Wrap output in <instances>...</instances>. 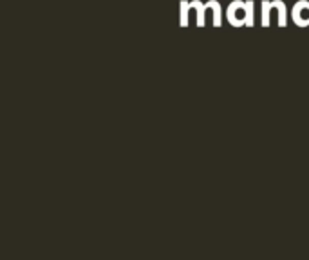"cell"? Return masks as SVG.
<instances>
[{
  "instance_id": "cell-1",
  "label": "cell",
  "mask_w": 309,
  "mask_h": 260,
  "mask_svg": "<svg viewBox=\"0 0 309 260\" xmlns=\"http://www.w3.org/2000/svg\"><path fill=\"white\" fill-rule=\"evenodd\" d=\"M226 18L232 24V27H244L246 25V2L233 0L226 9Z\"/></svg>"
},
{
  "instance_id": "cell-2",
  "label": "cell",
  "mask_w": 309,
  "mask_h": 260,
  "mask_svg": "<svg viewBox=\"0 0 309 260\" xmlns=\"http://www.w3.org/2000/svg\"><path fill=\"white\" fill-rule=\"evenodd\" d=\"M291 18L298 27L309 25V0H298L291 9Z\"/></svg>"
},
{
  "instance_id": "cell-3",
  "label": "cell",
  "mask_w": 309,
  "mask_h": 260,
  "mask_svg": "<svg viewBox=\"0 0 309 260\" xmlns=\"http://www.w3.org/2000/svg\"><path fill=\"white\" fill-rule=\"evenodd\" d=\"M273 9H276L279 13V27H286L288 25V8L282 0H271Z\"/></svg>"
},
{
  "instance_id": "cell-4",
  "label": "cell",
  "mask_w": 309,
  "mask_h": 260,
  "mask_svg": "<svg viewBox=\"0 0 309 260\" xmlns=\"http://www.w3.org/2000/svg\"><path fill=\"white\" fill-rule=\"evenodd\" d=\"M271 9H273L271 0H262V2H260V25H262V27H269Z\"/></svg>"
},
{
  "instance_id": "cell-5",
  "label": "cell",
  "mask_w": 309,
  "mask_h": 260,
  "mask_svg": "<svg viewBox=\"0 0 309 260\" xmlns=\"http://www.w3.org/2000/svg\"><path fill=\"white\" fill-rule=\"evenodd\" d=\"M206 4L210 6V9L213 11V25L221 27V25H223V8H221V4L217 0H208Z\"/></svg>"
},
{
  "instance_id": "cell-6",
  "label": "cell",
  "mask_w": 309,
  "mask_h": 260,
  "mask_svg": "<svg viewBox=\"0 0 309 260\" xmlns=\"http://www.w3.org/2000/svg\"><path fill=\"white\" fill-rule=\"evenodd\" d=\"M190 4H192V8H195V11H197V22H195L197 27H204V13H206L208 6L203 4L201 0H192Z\"/></svg>"
},
{
  "instance_id": "cell-7",
  "label": "cell",
  "mask_w": 309,
  "mask_h": 260,
  "mask_svg": "<svg viewBox=\"0 0 309 260\" xmlns=\"http://www.w3.org/2000/svg\"><path fill=\"white\" fill-rule=\"evenodd\" d=\"M179 8H181V18H179V25H181V27H187V25H188V11L192 9V4L188 2V0H181Z\"/></svg>"
},
{
  "instance_id": "cell-8",
  "label": "cell",
  "mask_w": 309,
  "mask_h": 260,
  "mask_svg": "<svg viewBox=\"0 0 309 260\" xmlns=\"http://www.w3.org/2000/svg\"><path fill=\"white\" fill-rule=\"evenodd\" d=\"M253 9H255V2H253V0H246V27H253V25H255Z\"/></svg>"
}]
</instances>
